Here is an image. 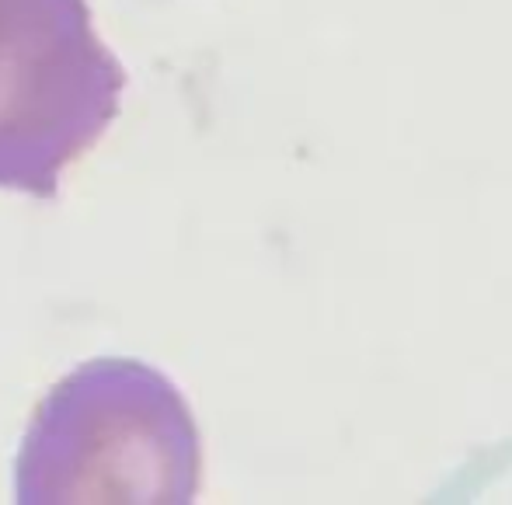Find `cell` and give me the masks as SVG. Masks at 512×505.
Instances as JSON below:
<instances>
[]
</instances>
